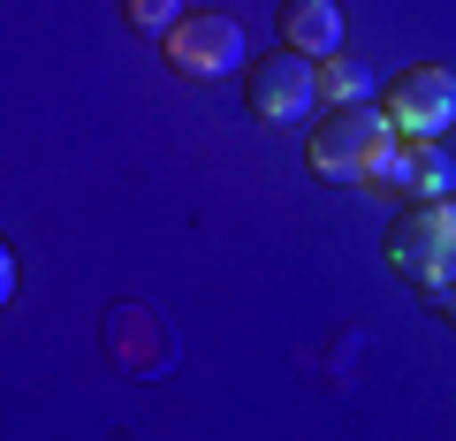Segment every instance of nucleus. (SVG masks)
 Returning a JSON list of instances; mask_svg holds the SVG:
<instances>
[{"instance_id":"nucleus-11","label":"nucleus","mask_w":456,"mask_h":441,"mask_svg":"<svg viewBox=\"0 0 456 441\" xmlns=\"http://www.w3.org/2000/svg\"><path fill=\"white\" fill-rule=\"evenodd\" d=\"M434 305H441V320H449V327H456V282H449V290H441V297H434Z\"/></svg>"},{"instance_id":"nucleus-6","label":"nucleus","mask_w":456,"mask_h":441,"mask_svg":"<svg viewBox=\"0 0 456 441\" xmlns=\"http://www.w3.org/2000/svg\"><path fill=\"white\" fill-rule=\"evenodd\" d=\"M281 38L312 61H327V53H342V8L335 0H281Z\"/></svg>"},{"instance_id":"nucleus-9","label":"nucleus","mask_w":456,"mask_h":441,"mask_svg":"<svg viewBox=\"0 0 456 441\" xmlns=\"http://www.w3.org/2000/svg\"><path fill=\"white\" fill-rule=\"evenodd\" d=\"M411 176H419V137H395L373 160V191H411Z\"/></svg>"},{"instance_id":"nucleus-10","label":"nucleus","mask_w":456,"mask_h":441,"mask_svg":"<svg viewBox=\"0 0 456 441\" xmlns=\"http://www.w3.org/2000/svg\"><path fill=\"white\" fill-rule=\"evenodd\" d=\"M122 23L145 31V38H167L183 23V0H122Z\"/></svg>"},{"instance_id":"nucleus-3","label":"nucleus","mask_w":456,"mask_h":441,"mask_svg":"<svg viewBox=\"0 0 456 441\" xmlns=\"http://www.w3.org/2000/svg\"><path fill=\"white\" fill-rule=\"evenodd\" d=\"M251 122H266V130H289V122H312L320 115V61L297 46L281 53H259V69H251V92H244Z\"/></svg>"},{"instance_id":"nucleus-1","label":"nucleus","mask_w":456,"mask_h":441,"mask_svg":"<svg viewBox=\"0 0 456 441\" xmlns=\"http://www.w3.org/2000/svg\"><path fill=\"white\" fill-rule=\"evenodd\" d=\"M395 145V122H388V107H327L320 115V130H312V152H305V167H312V183H373V160Z\"/></svg>"},{"instance_id":"nucleus-5","label":"nucleus","mask_w":456,"mask_h":441,"mask_svg":"<svg viewBox=\"0 0 456 441\" xmlns=\"http://www.w3.org/2000/svg\"><path fill=\"white\" fill-rule=\"evenodd\" d=\"M160 53L175 77H228V69H244V23L221 8H198L160 38Z\"/></svg>"},{"instance_id":"nucleus-8","label":"nucleus","mask_w":456,"mask_h":441,"mask_svg":"<svg viewBox=\"0 0 456 441\" xmlns=\"http://www.w3.org/2000/svg\"><path fill=\"white\" fill-rule=\"evenodd\" d=\"M411 198L434 206V198H456V160L441 137H419V176H411Z\"/></svg>"},{"instance_id":"nucleus-4","label":"nucleus","mask_w":456,"mask_h":441,"mask_svg":"<svg viewBox=\"0 0 456 441\" xmlns=\"http://www.w3.org/2000/svg\"><path fill=\"white\" fill-rule=\"evenodd\" d=\"M380 107H388L395 137H449V122H456V69H441V61L403 69V77H388Z\"/></svg>"},{"instance_id":"nucleus-2","label":"nucleus","mask_w":456,"mask_h":441,"mask_svg":"<svg viewBox=\"0 0 456 441\" xmlns=\"http://www.w3.org/2000/svg\"><path fill=\"white\" fill-rule=\"evenodd\" d=\"M388 266L411 282L419 297H441L456 282V198H434V206H411L388 229Z\"/></svg>"},{"instance_id":"nucleus-7","label":"nucleus","mask_w":456,"mask_h":441,"mask_svg":"<svg viewBox=\"0 0 456 441\" xmlns=\"http://www.w3.org/2000/svg\"><path fill=\"white\" fill-rule=\"evenodd\" d=\"M320 99H327V107H373L380 77L358 61V53H327V61H320Z\"/></svg>"}]
</instances>
